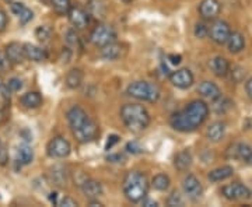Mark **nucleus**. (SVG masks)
<instances>
[{"mask_svg":"<svg viewBox=\"0 0 252 207\" xmlns=\"http://www.w3.org/2000/svg\"><path fill=\"white\" fill-rule=\"evenodd\" d=\"M67 16H69L70 24H72L76 30H84V28L89 26L90 14H89L84 9L79 7V6H72L70 10L67 11Z\"/></svg>","mask_w":252,"mask_h":207,"instance_id":"obj_13","label":"nucleus"},{"mask_svg":"<svg viewBox=\"0 0 252 207\" xmlns=\"http://www.w3.org/2000/svg\"><path fill=\"white\" fill-rule=\"evenodd\" d=\"M52 6H54L55 11L61 16L67 14V11L72 7V1L70 0H51Z\"/></svg>","mask_w":252,"mask_h":207,"instance_id":"obj_33","label":"nucleus"},{"mask_svg":"<svg viewBox=\"0 0 252 207\" xmlns=\"http://www.w3.org/2000/svg\"><path fill=\"white\" fill-rule=\"evenodd\" d=\"M230 73H231V79L234 81H241L244 79V76H245V72H244V69H241V67H234L233 70L230 69ZM228 73V74H230Z\"/></svg>","mask_w":252,"mask_h":207,"instance_id":"obj_42","label":"nucleus"},{"mask_svg":"<svg viewBox=\"0 0 252 207\" xmlns=\"http://www.w3.org/2000/svg\"><path fill=\"white\" fill-rule=\"evenodd\" d=\"M215 104H213V109H215V112H216L217 115H224L227 114L230 109L233 108V102L230 101L228 98H224L223 95L220 97V98H217L216 101H213Z\"/></svg>","mask_w":252,"mask_h":207,"instance_id":"obj_31","label":"nucleus"},{"mask_svg":"<svg viewBox=\"0 0 252 207\" xmlns=\"http://www.w3.org/2000/svg\"><path fill=\"white\" fill-rule=\"evenodd\" d=\"M221 11L219 0H202L199 3V14L205 20H215Z\"/></svg>","mask_w":252,"mask_h":207,"instance_id":"obj_14","label":"nucleus"},{"mask_svg":"<svg viewBox=\"0 0 252 207\" xmlns=\"http://www.w3.org/2000/svg\"><path fill=\"white\" fill-rule=\"evenodd\" d=\"M66 118H67V122H69V126H70L72 133L80 130L81 127L86 126L91 120L89 114L81 108V107H79V105H74V107L69 109L67 114H66Z\"/></svg>","mask_w":252,"mask_h":207,"instance_id":"obj_9","label":"nucleus"},{"mask_svg":"<svg viewBox=\"0 0 252 207\" xmlns=\"http://www.w3.org/2000/svg\"><path fill=\"white\" fill-rule=\"evenodd\" d=\"M192 165V154L188 150H182L174 157V167L181 172L188 171Z\"/></svg>","mask_w":252,"mask_h":207,"instance_id":"obj_26","label":"nucleus"},{"mask_svg":"<svg viewBox=\"0 0 252 207\" xmlns=\"http://www.w3.org/2000/svg\"><path fill=\"white\" fill-rule=\"evenodd\" d=\"M227 48H228V52L233 55L241 54L244 49H245V36L238 32V31H231V34L227 39Z\"/></svg>","mask_w":252,"mask_h":207,"instance_id":"obj_20","label":"nucleus"},{"mask_svg":"<svg viewBox=\"0 0 252 207\" xmlns=\"http://www.w3.org/2000/svg\"><path fill=\"white\" fill-rule=\"evenodd\" d=\"M230 34H231L230 24L224 20H215L209 28V36L217 45H224Z\"/></svg>","mask_w":252,"mask_h":207,"instance_id":"obj_7","label":"nucleus"},{"mask_svg":"<svg viewBox=\"0 0 252 207\" xmlns=\"http://www.w3.org/2000/svg\"><path fill=\"white\" fill-rule=\"evenodd\" d=\"M79 41H80V38H79L77 32L74 30H69L66 32V42L70 46H77L79 45Z\"/></svg>","mask_w":252,"mask_h":207,"instance_id":"obj_39","label":"nucleus"},{"mask_svg":"<svg viewBox=\"0 0 252 207\" xmlns=\"http://www.w3.org/2000/svg\"><path fill=\"white\" fill-rule=\"evenodd\" d=\"M126 151L130 154H140L143 151V148L140 147V144L137 142H129L126 144Z\"/></svg>","mask_w":252,"mask_h":207,"instance_id":"obj_41","label":"nucleus"},{"mask_svg":"<svg viewBox=\"0 0 252 207\" xmlns=\"http://www.w3.org/2000/svg\"><path fill=\"white\" fill-rule=\"evenodd\" d=\"M198 94L200 97H203L205 99H209V101H216L217 98L221 97V90L219 89L216 83L213 81L205 80L202 83H199L198 86Z\"/></svg>","mask_w":252,"mask_h":207,"instance_id":"obj_16","label":"nucleus"},{"mask_svg":"<svg viewBox=\"0 0 252 207\" xmlns=\"http://www.w3.org/2000/svg\"><path fill=\"white\" fill-rule=\"evenodd\" d=\"M107 161L112 162V164H122V162L126 161L125 154L122 153H115V154H109L107 157Z\"/></svg>","mask_w":252,"mask_h":207,"instance_id":"obj_40","label":"nucleus"},{"mask_svg":"<svg viewBox=\"0 0 252 207\" xmlns=\"http://www.w3.org/2000/svg\"><path fill=\"white\" fill-rule=\"evenodd\" d=\"M221 195L224 196L227 200L231 202H237V200H248L252 198V192L250 190L248 186H245L243 183H230L221 188Z\"/></svg>","mask_w":252,"mask_h":207,"instance_id":"obj_8","label":"nucleus"},{"mask_svg":"<svg viewBox=\"0 0 252 207\" xmlns=\"http://www.w3.org/2000/svg\"><path fill=\"white\" fill-rule=\"evenodd\" d=\"M140 203H142V205H143V206H146V207H157V206H158V203H157L156 200L147 199V196H146V198H144L143 200L140 202Z\"/></svg>","mask_w":252,"mask_h":207,"instance_id":"obj_47","label":"nucleus"},{"mask_svg":"<svg viewBox=\"0 0 252 207\" xmlns=\"http://www.w3.org/2000/svg\"><path fill=\"white\" fill-rule=\"evenodd\" d=\"M4 52L9 56V59L13 64L23 63L26 59L23 44H20V42H10L9 45H6V48H4Z\"/></svg>","mask_w":252,"mask_h":207,"instance_id":"obj_21","label":"nucleus"},{"mask_svg":"<svg viewBox=\"0 0 252 207\" xmlns=\"http://www.w3.org/2000/svg\"><path fill=\"white\" fill-rule=\"evenodd\" d=\"M59 206H63V207H76V206H79V203L74 200L73 198H70V196H64V198L58 203Z\"/></svg>","mask_w":252,"mask_h":207,"instance_id":"obj_43","label":"nucleus"},{"mask_svg":"<svg viewBox=\"0 0 252 207\" xmlns=\"http://www.w3.org/2000/svg\"><path fill=\"white\" fill-rule=\"evenodd\" d=\"M46 153L51 158H66L72 153V144L62 136H56L49 140L46 146Z\"/></svg>","mask_w":252,"mask_h":207,"instance_id":"obj_6","label":"nucleus"},{"mask_svg":"<svg viewBox=\"0 0 252 207\" xmlns=\"http://www.w3.org/2000/svg\"><path fill=\"white\" fill-rule=\"evenodd\" d=\"M34 160V151L32 148L27 146V144H23L17 148V162L20 165H30Z\"/></svg>","mask_w":252,"mask_h":207,"instance_id":"obj_29","label":"nucleus"},{"mask_svg":"<svg viewBox=\"0 0 252 207\" xmlns=\"http://www.w3.org/2000/svg\"><path fill=\"white\" fill-rule=\"evenodd\" d=\"M117 143H119V136L118 135H111L108 136V140H107V143H105V150L109 151Z\"/></svg>","mask_w":252,"mask_h":207,"instance_id":"obj_44","label":"nucleus"},{"mask_svg":"<svg viewBox=\"0 0 252 207\" xmlns=\"http://www.w3.org/2000/svg\"><path fill=\"white\" fill-rule=\"evenodd\" d=\"M11 11L16 14L20 20V23L23 24V26H26L28 24L32 18H34V13H32V10L28 9L26 4H23V3H13L11 4Z\"/></svg>","mask_w":252,"mask_h":207,"instance_id":"obj_23","label":"nucleus"},{"mask_svg":"<svg viewBox=\"0 0 252 207\" xmlns=\"http://www.w3.org/2000/svg\"><path fill=\"white\" fill-rule=\"evenodd\" d=\"M21 104L28 109H36L39 108L41 105H42V95L38 92V91H28L26 94H23L21 95Z\"/></svg>","mask_w":252,"mask_h":207,"instance_id":"obj_24","label":"nucleus"},{"mask_svg":"<svg viewBox=\"0 0 252 207\" xmlns=\"http://www.w3.org/2000/svg\"><path fill=\"white\" fill-rule=\"evenodd\" d=\"M119 115L124 125L133 133L146 130L152 122L149 111L140 104H125L119 111Z\"/></svg>","mask_w":252,"mask_h":207,"instance_id":"obj_2","label":"nucleus"},{"mask_svg":"<svg viewBox=\"0 0 252 207\" xmlns=\"http://www.w3.org/2000/svg\"><path fill=\"white\" fill-rule=\"evenodd\" d=\"M101 51H99V56L102 58V59H105V60H118V59H121L124 55H125L126 49L125 46L122 45V44H118L117 41L115 42H111L108 45L102 46V48H99Z\"/></svg>","mask_w":252,"mask_h":207,"instance_id":"obj_15","label":"nucleus"},{"mask_svg":"<svg viewBox=\"0 0 252 207\" xmlns=\"http://www.w3.org/2000/svg\"><path fill=\"white\" fill-rule=\"evenodd\" d=\"M80 188L83 195L89 199H98L104 193V188H102L101 182L95 179H90V178H86L83 180Z\"/></svg>","mask_w":252,"mask_h":207,"instance_id":"obj_17","label":"nucleus"},{"mask_svg":"<svg viewBox=\"0 0 252 207\" xmlns=\"http://www.w3.org/2000/svg\"><path fill=\"white\" fill-rule=\"evenodd\" d=\"M23 49H24V56H26V59L31 60V62L39 63V62H44V60L48 59V54H46L45 49L34 45V44H30V42L23 44Z\"/></svg>","mask_w":252,"mask_h":207,"instance_id":"obj_18","label":"nucleus"},{"mask_svg":"<svg viewBox=\"0 0 252 207\" xmlns=\"http://www.w3.org/2000/svg\"><path fill=\"white\" fill-rule=\"evenodd\" d=\"M117 31L112 26L108 24H98L97 27L91 31L90 34V42L97 48H102V46L108 45L111 42L117 41Z\"/></svg>","mask_w":252,"mask_h":207,"instance_id":"obj_5","label":"nucleus"},{"mask_svg":"<svg viewBox=\"0 0 252 207\" xmlns=\"http://www.w3.org/2000/svg\"><path fill=\"white\" fill-rule=\"evenodd\" d=\"M170 185H171V179H170V177L165 175V174H157L153 179H152V186H153L156 190H158V192H165V190H168Z\"/></svg>","mask_w":252,"mask_h":207,"instance_id":"obj_30","label":"nucleus"},{"mask_svg":"<svg viewBox=\"0 0 252 207\" xmlns=\"http://www.w3.org/2000/svg\"><path fill=\"white\" fill-rule=\"evenodd\" d=\"M227 158H234L252 164V147L247 143L231 144L227 150Z\"/></svg>","mask_w":252,"mask_h":207,"instance_id":"obj_12","label":"nucleus"},{"mask_svg":"<svg viewBox=\"0 0 252 207\" xmlns=\"http://www.w3.org/2000/svg\"><path fill=\"white\" fill-rule=\"evenodd\" d=\"M35 36L38 41L41 42H48L52 36V30L48 27V26H39L35 30Z\"/></svg>","mask_w":252,"mask_h":207,"instance_id":"obj_34","label":"nucleus"},{"mask_svg":"<svg viewBox=\"0 0 252 207\" xmlns=\"http://www.w3.org/2000/svg\"><path fill=\"white\" fill-rule=\"evenodd\" d=\"M0 143H1V142H0Z\"/></svg>","mask_w":252,"mask_h":207,"instance_id":"obj_51","label":"nucleus"},{"mask_svg":"<svg viewBox=\"0 0 252 207\" xmlns=\"http://www.w3.org/2000/svg\"><path fill=\"white\" fill-rule=\"evenodd\" d=\"M182 189H184V193L189 199H192V200H198L203 195V186H202L200 180L193 174H188L184 178V180H182Z\"/></svg>","mask_w":252,"mask_h":207,"instance_id":"obj_10","label":"nucleus"},{"mask_svg":"<svg viewBox=\"0 0 252 207\" xmlns=\"http://www.w3.org/2000/svg\"><path fill=\"white\" fill-rule=\"evenodd\" d=\"M168 60H170L172 64H180L181 60H182V58H181V55L171 54L168 55Z\"/></svg>","mask_w":252,"mask_h":207,"instance_id":"obj_48","label":"nucleus"},{"mask_svg":"<svg viewBox=\"0 0 252 207\" xmlns=\"http://www.w3.org/2000/svg\"><path fill=\"white\" fill-rule=\"evenodd\" d=\"M7 23H9V18H7V14L6 11L0 9V32H3L6 27H7Z\"/></svg>","mask_w":252,"mask_h":207,"instance_id":"obj_46","label":"nucleus"},{"mask_svg":"<svg viewBox=\"0 0 252 207\" xmlns=\"http://www.w3.org/2000/svg\"><path fill=\"white\" fill-rule=\"evenodd\" d=\"M13 63L9 59V56L6 55L4 51H0V73H7L11 70Z\"/></svg>","mask_w":252,"mask_h":207,"instance_id":"obj_35","label":"nucleus"},{"mask_svg":"<svg viewBox=\"0 0 252 207\" xmlns=\"http://www.w3.org/2000/svg\"><path fill=\"white\" fill-rule=\"evenodd\" d=\"M83 79H84V74L80 69H72L66 74V86L72 90H76L81 86Z\"/></svg>","mask_w":252,"mask_h":207,"instance_id":"obj_28","label":"nucleus"},{"mask_svg":"<svg viewBox=\"0 0 252 207\" xmlns=\"http://www.w3.org/2000/svg\"><path fill=\"white\" fill-rule=\"evenodd\" d=\"M233 174H234V168L231 165H221L216 170L209 172L207 179L210 182H221V180L228 179L230 177H233Z\"/></svg>","mask_w":252,"mask_h":207,"instance_id":"obj_25","label":"nucleus"},{"mask_svg":"<svg viewBox=\"0 0 252 207\" xmlns=\"http://www.w3.org/2000/svg\"><path fill=\"white\" fill-rule=\"evenodd\" d=\"M245 91H247V95L252 99V77H250L245 83Z\"/></svg>","mask_w":252,"mask_h":207,"instance_id":"obj_49","label":"nucleus"},{"mask_svg":"<svg viewBox=\"0 0 252 207\" xmlns=\"http://www.w3.org/2000/svg\"><path fill=\"white\" fill-rule=\"evenodd\" d=\"M193 34H195V36L199 38V39H205V38L209 35V27H207L206 24H203V23H198V24L195 26Z\"/></svg>","mask_w":252,"mask_h":207,"instance_id":"obj_37","label":"nucleus"},{"mask_svg":"<svg viewBox=\"0 0 252 207\" xmlns=\"http://www.w3.org/2000/svg\"><path fill=\"white\" fill-rule=\"evenodd\" d=\"M150 182L147 175L140 171L127 172L122 182V190L125 198L132 203H140L149 193Z\"/></svg>","mask_w":252,"mask_h":207,"instance_id":"obj_3","label":"nucleus"},{"mask_svg":"<svg viewBox=\"0 0 252 207\" xmlns=\"http://www.w3.org/2000/svg\"><path fill=\"white\" fill-rule=\"evenodd\" d=\"M126 94L130 98H135L137 101L143 102H157L161 97V90L157 84L150 81H133L127 86Z\"/></svg>","mask_w":252,"mask_h":207,"instance_id":"obj_4","label":"nucleus"},{"mask_svg":"<svg viewBox=\"0 0 252 207\" xmlns=\"http://www.w3.org/2000/svg\"><path fill=\"white\" fill-rule=\"evenodd\" d=\"M167 203H168V206L170 207H175V206H184V199L181 196L180 192H177V190H174L171 195H170V198L167 200Z\"/></svg>","mask_w":252,"mask_h":207,"instance_id":"obj_36","label":"nucleus"},{"mask_svg":"<svg viewBox=\"0 0 252 207\" xmlns=\"http://www.w3.org/2000/svg\"><path fill=\"white\" fill-rule=\"evenodd\" d=\"M4 86H6V84H4V81H3V79L0 77V90H1V89H3Z\"/></svg>","mask_w":252,"mask_h":207,"instance_id":"obj_50","label":"nucleus"},{"mask_svg":"<svg viewBox=\"0 0 252 207\" xmlns=\"http://www.w3.org/2000/svg\"><path fill=\"white\" fill-rule=\"evenodd\" d=\"M225 135V123L221 122V120H217V122H213L210 126L207 127L206 130V137L207 140L213 142V143H217L220 142Z\"/></svg>","mask_w":252,"mask_h":207,"instance_id":"obj_22","label":"nucleus"},{"mask_svg":"<svg viewBox=\"0 0 252 207\" xmlns=\"http://www.w3.org/2000/svg\"><path fill=\"white\" fill-rule=\"evenodd\" d=\"M89 14L95 18L105 17V4L101 0H90L89 3Z\"/></svg>","mask_w":252,"mask_h":207,"instance_id":"obj_32","label":"nucleus"},{"mask_svg":"<svg viewBox=\"0 0 252 207\" xmlns=\"http://www.w3.org/2000/svg\"><path fill=\"white\" fill-rule=\"evenodd\" d=\"M168 79H170L174 87L181 89V90H187L189 87H192V84L195 81L193 73L190 72L189 69H178L175 72L170 73Z\"/></svg>","mask_w":252,"mask_h":207,"instance_id":"obj_11","label":"nucleus"},{"mask_svg":"<svg viewBox=\"0 0 252 207\" xmlns=\"http://www.w3.org/2000/svg\"><path fill=\"white\" fill-rule=\"evenodd\" d=\"M51 182L56 186H64L67 182V171L62 165H56L51 170Z\"/></svg>","mask_w":252,"mask_h":207,"instance_id":"obj_27","label":"nucleus"},{"mask_svg":"<svg viewBox=\"0 0 252 207\" xmlns=\"http://www.w3.org/2000/svg\"><path fill=\"white\" fill-rule=\"evenodd\" d=\"M209 112H210V109L205 101L195 99V101L189 102L182 111L172 114L170 123H171L172 129L177 132L190 133L206 122Z\"/></svg>","mask_w":252,"mask_h":207,"instance_id":"obj_1","label":"nucleus"},{"mask_svg":"<svg viewBox=\"0 0 252 207\" xmlns=\"http://www.w3.org/2000/svg\"><path fill=\"white\" fill-rule=\"evenodd\" d=\"M7 89H9L10 92H17L23 89V80L18 79V77H11L7 83H6Z\"/></svg>","mask_w":252,"mask_h":207,"instance_id":"obj_38","label":"nucleus"},{"mask_svg":"<svg viewBox=\"0 0 252 207\" xmlns=\"http://www.w3.org/2000/svg\"><path fill=\"white\" fill-rule=\"evenodd\" d=\"M9 164V151L4 147H0V165L4 167Z\"/></svg>","mask_w":252,"mask_h":207,"instance_id":"obj_45","label":"nucleus"},{"mask_svg":"<svg viewBox=\"0 0 252 207\" xmlns=\"http://www.w3.org/2000/svg\"><path fill=\"white\" fill-rule=\"evenodd\" d=\"M209 67L217 77H225L230 73V63L223 56H215L213 59H210Z\"/></svg>","mask_w":252,"mask_h":207,"instance_id":"obj_19","label":"nucleus"}]
</instances>
